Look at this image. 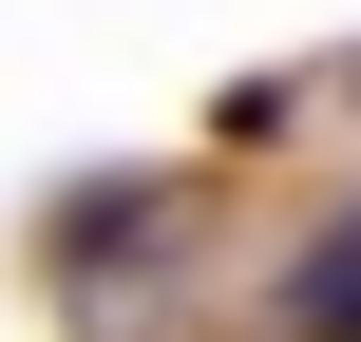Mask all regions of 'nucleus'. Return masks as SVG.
Instances as JSON below:
<instances>
[{
  "instance_id": "nucleus-1",
  "label": "nucleus",
  "mask_w": 361,
  "mask_h": 342,
  "mask_svg": "<svg viewBox=\"0 0 361 342\" xmlns=\"http://www.w3.org/2000/svg\"><path fill=\"white\" fill-rule=\"evenodd\" d=\"M267 342H361V209L286 267V305H267Z\"/></svg>"
}]
</instances>
